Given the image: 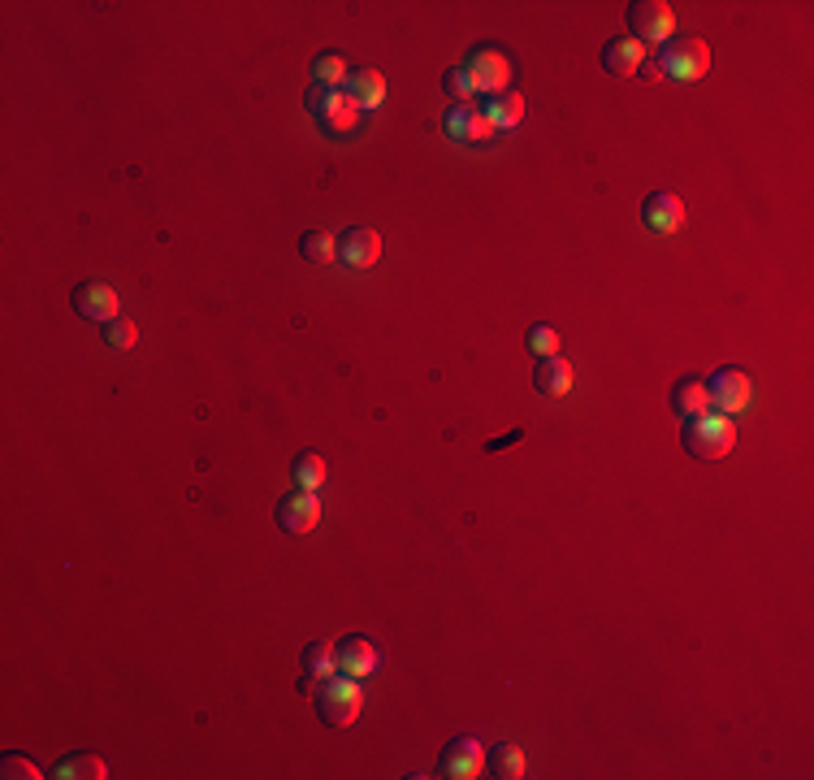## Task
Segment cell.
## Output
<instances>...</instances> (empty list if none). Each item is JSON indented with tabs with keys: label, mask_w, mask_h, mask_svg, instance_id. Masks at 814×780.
Masks as SVG:
<instances>
[{
	"label": "cell",
	"mask_w": 814,
	"mask_h": 780,
	"mask_svg": "<svg viewBox=\"0 0 814 780\" xmlns=\"http://www.w3.org/2000/svg\"><path fill=\"white\" fill-rule=\"evenodd\" d=\"M481 113L490 118V127H494V131H512V127H520V122H525V96L507 87V91H498V96H485Z\"/></svg>",
	"instance_id": "cell-17"
},
{
	"label": "cell",
	"mask_w": 814,
	"mask_h": 780,
	"mask_svg": "<svg viewBox=\"0 0 814 780\" xmlns=\"http://www.w3.org/2000/svg\"><path fill=\"white\" fill-rule=\"evenodd\" d=\"M299 252H304L312 265H330V261L339 256V243H334L326 230H308V234L299 239Z\"/></svg>",
	"instance_id": "cell-25"
},
{
	"label": "cell",
	"mask_w": 814,
	"mask_h": 780,
	"mask_svg": "<svg viewBox=\"0 0 814 780\" xmlns=\"http://www.w3.org/2000/svg\"><path fill=\"white\" fill-rule=\"evenodd\" d=\"M706 391H711V408H719L724 417H737V413H746L749 404H754V382H749L741 369H719L706 382Z\"/></svg>",
	"instance_id": "cell-7"
},
{
	"label": "cell",
	"mask_w": 814,
	"mask_h": 780,
	"mask_svg": "<svg viewBox=\"0 0 814 780\" xmlns=\"http://www.w3.org/2000/svg\"><path fill=\"white\" fill-rule=\"evenodd\" d=\"M641 221H646V230H654V234H676L680 226H684V205H680V196H672V191L646 196Z\"/></svg>",
	"instance_id": "cell-14"
},
{
	"label": "cell",
	"mask_w": 814,
	"mask_h": 780,
	"mask_svg": "<svg viewBox=\"0 0 814 780\" xmlns=\"http://www.w3.org/2000/svg\"><path fill=\"white\" fill-rule=\"evenodd\" d=\"M360 707H364V690H360L355 677L334 672V677H326V681L317 685V715H321V724L346 728V724H355Z\"/></svg>",
	"instance_id": "cell-3"
},
{
	"label": "cell",
	"mask_w": 814,
	"mask_h": 780,
	"mask_svg": "<svg viewBox=\"0 0 814 780\" xmlns=\"http://www.w3.org/2000/svg\"><path fill=\"white\" fill-rule=\"evenodd\" d=\"M572 382H576V369L563 355H546V360H538V369H534V386L542 395H550V399H563L572 391Z\"/></svg>",
	"instance_id": "cell-16"
},
{
	"label": "cell",
	"mask_w": 814,
	"mask_h": 780,
	"mask_svg": "<svg viewBox=\"0 0 814 780\" xmlns=\"http://www.w3.org/2000/svg\"><path fill=\"white\" fill-rule=\"evenodd\" d=\"M442 127H447V135H451V140H460V143H481V140H490V135H494L490 118L476 109L473 100H469V105H451Z\"/></svg>",
	"instance_id": "cell-13"
},
{
	"label": "cell",
	"mask_w": 814,
	"mask_h": 780,
	"mask_svg": "<svg viewBox=\"0 0 814 780\" xmlns=\"http://www.w3.org/2000/svg\"><path fill=\"white\" fill-rule=\"evenodd\" d=\"M525 343H529V352L538 355V360H546V355H559V334H554V330H550L546 321H538V326H529Z\"/></svg>",
	"instance_id": "cell-27"
},
{
	"label": "cell",
	"mask_w": 814,
	"mask_h": 780,
	"mask_svg": "<svg viewBox=\"0 0 814 780\" xmlns=\"http://www.w3.org/2000/svg\"><path fill=\"white\" fill-rule=\"evenodd\" d=\"M0 777H9V780H40L44 772L31 763V759H22V755H4L0 759Z\"/></svg>",
	"instance_id": "cell-29"
},
{
	"label": "cell",
	"mask_w": 814,
	"mask_h": 780,
	"mask_svg": "<svg viewBox=\"0 0 814 780\" xmlns=\"http://www.w3.org/2000/svg\"><path fill=\"white\" fill-rule=\"evenodd\" d=\"M442 87H447V96H451V105H469V100H476L473 91V78L464 74V66H455V70L442 78Z\"/></svg>",
	"instance_id": "cell-28"
},
{
	"label": "cell",
	"mask_w": 814,
	"mask_h": 780,
	"mask_svg": "<svg viewBox=\"0 0 814 780\" xmlns=\"http://www.w3.org/2000/svg\"><path fill=\"white\" fill-rule=\"evenodd\" d=\"M53 777L57 780H105L109 777V763H105L100 755H69V759H62V763L53 768Z\"/></svg>",
	"instance_id": "cell-22"
},
{
	"label": "cell",
	"mask_w": 814,
	"mask_h": 780,
	"mask_svg": "<svg viewBox=\"0 0 814 780\" xmlns=\"http://www.w3.org/2000/svg\"><path fill=\"white\" fill-rule=\"evenodd\" d=\"M334 659H339V672L342 677H373L382 668V650L373 646L369 638H342L334 646Z\"/></svg>",
	"instance_id": "cell-12"
},
{
	"label": "cell",
	"mask_w": 814,
	"mask_h": 780,
	"mask_svg": "<svg viewBox=\"0 0 814 780\" xmlns=\"http://www.w3.org/2000/svg\"><path fill=\"white\" fill-rule=\"evenodd\" d=\"M711 70V48L697 35H680L659 48V57L650 62V78H676V83H697Z\"/></svg>",
	"instance_id": "cell-2"
},
{
	"label": "cell",
	"mask_w": 814,
	"mask_h": 780,
	"mask_svg": "<svg viewBox=\"0 0 814 780\" xmlns=\"http://www.w3.org/2000/svg\"><path fill=\"white\" fill-rule=\"evenodd\" d=\"M646 62H650V48L641 44V40H610L607 48H603V70L607 74H619V78H632V74L646 70Z\"/></svg>",
	"instance_id": "cell-15"
},
{
	"label": "cell",
	"mask_w": 814,
	"mask_h": 780,
	"mask_svg": "<svg viewBox=\"0 0 814 780\" xmlns=\"http://www.w3.org/2000/svg\"><path fill=\"white\" fill-rule=\"evenodd\" d=\"M346 62H342L339 53H321L317 62H312V87H342L346 83Z\"/></svg>",
	"instance_id": "cell-24"
},
{
	"label": "cell",
	"mask_w": 814,
	"mask_h": 780,
	"mask_svg": "<svg viewBox=\"0 0 814 780\" xmlns=\"http://www.w3.org/2000/svg\"><path fill=\"white\" fill-rule=\"evenodd\" d=\"M339 261L351 270H373L382 261V234L369 226H355L339 239Z\"/></svg>",
	"instance_id": "cell-11"
},
{
	"label": "cell",
	"mask_w": 814,
	"mask_h": 780,
	"mask_svg": "<svg viewBox=\"0 0 814 780\" xmlns=\"http://www.w3.org/2000/svg\"><path fill=\"white\" fill-rule=\"evenodd\" d=\"M438 772L451 780H473L485 772V750H481V741H473V737H455V741H447L442 746V755H438Z\"/></svg>",
	"instance_id": "cell-8"
},
{
	"label": "cell",
	"mask_w": 814,
	"mask_h": 780,
	"mask_svg": "<svg viewBox=\"0 0 814 780\" xmlns=\"http://www.w3.org/2000/svg\"><path fill=\"white\" fill-rule=\"evenodd\" d=\"M342 91H346L360 109H377V105L386 100V78H382V70H355V74H346Z\"/></svg>",
	"instance_id": "cell-19"
},
{
	"label": "cell",
	"mask_w": 814,
	"mask_h": 780,
	"mask_svg": "<svg viewBox=\"0 0 814 780\" xmlns=\"http://www.w3.org/2000/svg\"><path fill=\"white\" fill-rule=\"evenodd\" d=\"M135 343H139L135 321H122V317H118V321H109V326H105V348H113V352H131Z\"/></svg>",
	"instance_id": "cell-26"
},
{
	"label": "cell",
	"mask_w": 814,
	"mask_h": 780,
	"mask_svg": "<svg viewBox=\"0 0 814 780\" xmlns=\"http://www.w3.org/2000/svg\"><path fill=\"white\" fill-rule=\"evenodd\" d=\"M525 750L520 746H512V741H498L490 755H485V777L494 780H520L525 777Z\"/></svg>",
	"instance_id": "cell-21"
},
{
	"label": "cell",
	"mask_w": 814,
	"mask_h": 780,
	"mask_svg": "<svg viewBox=\"0 0 814 780\" xmlns=\"http://www.w3.org/2000/svg\"><path fill=\"white\" fill-rule=\"evenodd\" d=\"M290 477H295V486H299V491H321V486H326V477H330V469H326V460H321L317 451H304V455H295Z\"/></svg>",
	"instance_id": "cell-23"
},
{
	"label": "cell",
	"mask_w": 814,
	"mask_h": 780,
	"mask_svg": "<svg viewBox=\"0 0 814 780\" xmlns=\"http://www.w3.org/2000/svg\"><path fill=\"white\" fill-rule=\"evenodd\" d=\"M680 442H684V451H689L693 460L715 464V460H724V455L733 451L737 426H733V417H724V413H706V417H693V421L680 426Z\"/></svg>",
	"instance_id": "cell-1"
},
{
	"label": "cell",
	"mask_w": 814,
	"mask_h": 780,
	"mask_svg": "<svg viewBox=\"0 0 814 780\" xmlns=\"http://www.w3.org/2000/svg\"><path fill=\"white\" fill-rule=\"evenodd\" d=\"M308 113L317 118V127L326 135H351L360 127V105L342 91V87H312L308 91Z\"/></svg>",
	"instance_id": "cell-4"
},
{
	"label": "cell",
	"mask_w": 814,
	"mask_h": 780,
	"mask_svg": "<svg viewBox=\"0 0 814 780\" xmlns=\"http://www.w3.org/2000/svg\"><path fill=\"white\" fill-rule=\"evenodd\" d=\"M672 413H676L680 421L706 417V413H711V391H706V382H697V377L676 382V391H672Z\"/></svg>",
	"instance_id": "cell-18"
},
{
	"label": "cell",
	"mask_w": 814,
	"mask_h": 780,
	"mask_svg": "<svg viewBox=\"0 0 814 780\" xmlns=\"http://www.w3.org/2000/svg\"><path fill=\"white\" fill-rule=\"evenodd\" d=\"M339 672V659H334V641H312L308 650H304V690H312V685H321L326 677H334Z\"/></svg>",
	"instance_id": "cell-20"
},
{
	"label": "cell",
	"mask_w": 814,
	"mask_h": 780,
	"mask_svg": "<svg viewBox=\"0 0 814 780\" xmlns=\"http://www.w3.org/2000/svg\"><path fill=\"white\" fill-rule=\"evenodd\" d=\"M464 74L473 78L476 96H498V91L512 87V62L498 48H476V53H469Z\"/></svg>",
	"instance_id": "cell-6"
},
{
	"label": "cell",
	"mask_w": 814,
	"mask_h": 780,
	"mask_svg": "<svg viewBox=\"0 0 814 780\" xmlns=\"http://www.w3.org/2000/svg\"><path fill=\"white\" fill-rule=\"evenodd\" d=\"M74 312L78 317H87V321H100V326H109V321H118V312H122V299H118V290L105 283H78L74 286Z\"/></svg>",
	"instance_id": "cell-10"
},
{
	"label": "cell",
	"mask_w": 814,
	"mask_h": 780,
	"mask_svg": "<svg viewBox=\"0 0 814 780\" xmlns=\"http://www.w3.org/2000/svg\"><path fill=\"white\" fill-rule=\"evenodd\" d=\"M628 26H632V40H641L646 48L650 44H668L676 35V9L668 0H637L628 4Z\"/></svg>",
	"instance_id": "cell-5"
},
{
	"label": "cell",
	"mask_w": 814,
	"mask_h": 780,
	"mask_svg": "<svg viewBox=\"0 0 814 780\" xmlns=\"http://www.w3.org/2000/svg\"><path fill=\"white\" fill-rule=\"evenodd\" d=\"M317 525H321V498L312 495V491H295V495H286L277 503V529L304 538Z\"/></svg>",
	"instance_id": "cell-9"
}]
</instances>
